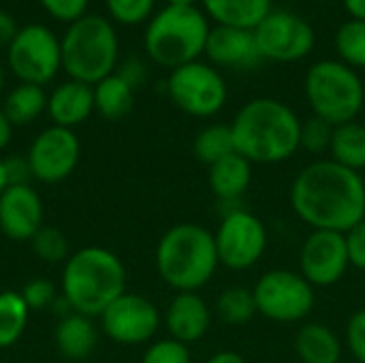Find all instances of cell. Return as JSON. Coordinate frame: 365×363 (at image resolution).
I'll use <instances>...</instances> for the list:
<instances>
[{
    "instance_id": "cell-3",
    "label": "cell",
    "mask_w": 365,
    "mask_h": 363,
    "mask_svg": "<svg viewBox=\"0 0 365 363\" xmlns=\"http://www.w3.org/2000/svg\"><path fill=\"white\" fill-rule=\"evenodd\" d=\"M126 293L122 259L101 246H86L64 261L60 295L71 312L96 319Z\"/></svg>"
},
{
    "instance_id": "cell-11",
    "label": "cell",
    "mask_w": 365,
    "mask_h": 363,
    "mask_svg": "<svg viewBox=\"0 0 365 363\" xmlns=\"http://www.w3.org/2000/svg\"><path fill=\"white\" fill-rule=\"evenodd\" d=\"M214 242L220 265L233 272H244L263 259L269 237L265 223L257 214L235 208L222 216Z\"/></svg>"
},
{
    "instance_id": "cell-5",
    "label": "cell",
    "mask_w": 365,
    "mask_h": 363,
    "mask_svg": "<svg viewBox=\"0 0 365 363\" xmlns=\"http://www.w3.org/2000/svg\"><path fill=\"white\" fill-rule=\"evenodd\" d=\"M62 71L68 79L96 86L120 64V39L111 19L88 13L66 26L60 36Z\"/></svg>"
},
{
    "instance_id": "cell-26",
    "label": "cell",
    "mask_w": 365,
    "mask_h": 363,
    "mask_svg": "<svg viewBox=\"0 0 365 363\" xmlns=\"http://www.w3.org/2000/svg\"><path fill=\"white\" fill-rule=\"evenodd\" d=\"M94 88V111L105 120H122L130 113L135 105V90L118 75H109Z\"/></svg>"
},
{
    "instance_id": "cell-17",
    "label": "cell",
    "mask_w": 365,
    "mask_h": 363,
    "mask_svg": "<svg viewBox=\"0 0 365 363\" xmlns=\"http://www.w3.org/2000/svg\"><path fill=\"white\" fill-rule=\"evenodd\" d=\"M212 319V308L199 293H175L165 310V327L169 338L188 347L207 336Z\"/></svg>"
},
{
    "instance_id": "cell-39",
    "label": "cell",
    "mask_w": 365,
    "mask_h": 363,
    "mask_svg": "<svg viewBox=\"0 0 365 363\" xmlns=\"http://www.w3.org/2000/svg\"><path fill=\"white\" fill-rule=\"evenodd\" d=\"M115 73H118L133 90H137L139 86H143V81L148 79V68H145L143 60H139V58H128V60L120 62L118 68H115Z\"/></svg>"
},
{
    "instance_id": "cell-2",
    "label": "cell",
    "mask_w": 365,
    "mask_h": 363,
    "mask_svg": "<svg viewBox=\"0 0 365 363\" xmlns=\"http://www.w3.org/2000/svg\"><path fill=\"white\" fill-rule=\"evenodd\" d=\"M302 120L282 101L259 96L248 101L233 118L235 152L252 165H278L299 150Z\"/></svg>"
},
{
    "instance_id": "cell-4",
    "label": "cell",
    "mask_w": 365,
    "mask_h": 363,
    "mask_svg": "<svg viewBox=\"0 0 365 363\" xmlns=\"http://www.w3.org/2000/svg\"><path fill=\"white\" fill-rule=\"evenodd\" d=\"M220 267L214 233L197 223L169 227L156 246V272L178 293H197Z\"/></svg>"
},
{
    "instance_id": "cell-18",
    "label": "cell",
    "mask_w": 365,
    "mask_h": 363,
    "mask_svg": "<svg viewBox=\"0 0 365 363\" xmlns=\"http://www.w3.org/2000/svg\"><path fill=\"white\" fill-rule=\"evenodd\" d=\"M205 56L216 68H250L263 60L257 49L255 32L229 26H214L210 30Z\"/></svg>"
},
{
    "instance_id": "cell-32",
    "label": "cell",
    "mask_w": 365,
    "mask_h": 363,
    "mask_svg": "<svg viewBox=\"0 0 365 363\" xmlns=\"http://www.w3.org/2000/svg\"><path fill=\"white\" fill-rule=\"evenodd\" d=\"M156 0H105L111 21L122 26H139L154 15Z\"/></svg>"
},
{
    "instance_id": "cell-20",
    "label": "cell",
    "mask_w": 365,
    "mask_h": 363,
    "mask_svg": "<svg viewBox=\"0 0 365 363\" xmlns=\"http://www.w3.org/2000/svg\"><path fill=\"white\" fill-rule=\"evenodd\" d=\"M252 167L255 165L248 158L233 152L207 167V184L220 201L233 203L248 193L252 184Z\"/></svg>"
},
{
    "instance_id": "cell-31",
    "label": "cell",
    "mask_w": 365,
    "mask_h": 363,
    "mask_svg": "<svg viewBox=\"0 0 365 363\" xmlns=\"http://www.w3.org/2000/svg\"><path fill=\"white\" fill-rule=\"evenodd\" d=\"M34 255L45 261V263H62L71 257V248H68V240L66 235L56 229V227H47L43 225L38 229V233L30 240Z\"/></svg>"
},
{
    "instance_id": "cell-16",
    "label": "cell",
    "mask_w": 365,
    "mask_h": 363,
    "mask_svg": "<svg viewBox=\"0 0 365 363\" xmlns=\"http://www.w3.org/2000/svg\"><path fill=\"white\" fill-rule=\"evenodd\" d=\"M43 201L30 184H11L0 195V231L13 242H30L43 227Z\"/></svg>"
},
{
    "instance_id": "cell-46",
    "label": "cell",
    "mask_w": 365,
    "mask_h": 363,
    "mask_svg": "<svg viewBox=\"0 0 365 363\" xmlns=\"http://www.w3.org/2000/svg\"><path fill=\"white\" fill-rule=\"evenodd\" d=\"M197 2L201 0H167L169 6H197Z\"/></svg>"
},
{
    "instance_id": "cell-12",
    "label": "cell",
    "mask_w": 365,
    "mask_h": 363,
    "mask_svg": "<svg viewBox=\"0 0 365 363\" xmlns=\"http://www.w3.org/2000/svg\"><path fill=\"white\" fill-rule=\"evenodd\" d=\"M252 32L261 58L272 62H297L306 58L317 43L312 26L289 11H272Z\"/></svg>"
},
{
    "instance_id": "cell-7",
    "label": "cell",
    "mask_w": 365,
    "mask_h": 363,
    "mask_svg": "<svg viewBox=\"0 0 365 363\" xmlns=\"http://www.w3.org/2000/svg\"><path fill=\"white\" fill-rule=\"evenodd\" d=\"M304 92L314 116L340 126L357 120L365 107V86L355 68L338 60L314 62L304 79Z\"/></svg>"
},
{
    "instance_id": "cell-9",
    "label": "cell",
    "mask_w": 365,
    "mask_h": 363,
    "mask_svg": "<svg viewBox=\"0 0 365 363\" xmlns=\"http://www.w3.org/2000/svg\"><path fill=\"white\" fill-rule=\"evenodd\" d=\"M257 312L274 323H302L317 304L314 287L293 270H269L252 287Z\"/></svg>"
},
{
    "instance_id": "cell-47",
    "label": "cell",
    "mask_w": 365,
    "mask_h": 363,
    "mask_svg": "<svg viewBox=\"0 0 365 363\" xmlns=\"http://www.w3.org/2000/svg\"><path fill=\"white\" fill-rule=\"evenodd\" d=\"M4 83H6V64L0 60V92L4 90Z\"/></svg>"
},
{
    "instance_id": "cell-37",
    "label": "cell",
    "mask_w": 365,
    "mask_h": 363,
    "mask_svg": "<svg viewBox=\"0 0 365 363\" xmlns=\"http://www.w3.org/2000/svg\"><path fill=\"white\" fill-rule=\"evenodd\" d=\"M344 347L357 363H365V308L353 312L344 329Z\"/></svg>"
},
{
    "instance_id": "cell-41",
    "label": "cell",
    "mask_w": 365,
    "mask_h": 363,
    "mask_svg": "<svg viewBox=\"0 0 365 363\" xmlns=\"http://www.w3.org/2000/svg\"><path fill=\"white\" fill-rule=\"evenodd\" d=\"M15 32H17L15 19L6 11L0 9V49H6V45L11 43V39L15 36Z\"/></svg>"
},
{
    "instance_id": "cell-33",
    "label": "cell",
    "mask_w": 365,
    "mask_h": 363,
    "mask_svg": "<svg viewBox=\"0 0 365 363\" xmlns=\"http://www.w3.org/2000/svg\"><path fill=\"white\" fill-rule=\"evenodd\" d=\"M334 137V126L317 116L302 122L299 131V150H306L310 154H325L329 152Z\"/></svg>"
},
{
    "instance_id": "cell-23",
    "label": "cell",
    "mask_w": 365,
    "mask_h": 363,
    "mask_svg": "<svg viewBox=\"0 0 365 363\" xmlns=\"http://www.w3.org/2000/svg\"><path fill=\"white\" fill-rule=\"evenodd\" d=\"M201 6L216 26L242 30H255L272 13V0H201Z\"/></svg>"
},
{
    "instance_id": "cell-10",
    "label": "cell",
    "mask_w": 365,
    "mask_h": 363,
    "mask_svg": "<svg viewBox=\"0 0 365 363\" xmlns=\"http://www.w3.org/2000/svg\"><path fill=\"white\" fill-rule=\"evenodd\" d=\"M167 94L184 113L192 118H212L227 105L229 86L216 66L195 60L169 73Z\"/></svg>"
},
{
    "instance_id": "cell-25",
    "label": "cell",
    "mask_w": 365,
    "mask_h": 363,
    "mask_svg": "<svg viewBox=\"0 0 365 363\" xmlns=\"http://www.w3.org/2000/svg\"><path fill=\"white\" fill-rule=\"evenodd\" d=\"M329 158L346 169L361 173L365 169V124L353 120L334 126Z\"/></svg>"
},
{
    "instance_id": "cell-19",
    "label": "cell",
    "mask_w": 365,
    "mask_h": 363,
    "mask_svg": "<svg viewBox=\"0 0 365 363\" xmlns=\"http://www.w3.org/2000/svg\"><path fill=\"white\" fill-rule=\"evenodd\" d=\"M94 111V88L75 79H66L47 96V113L56 126L75 128Z\"/></svg>"
},
{
    "instance_id": "cell-44",
    "label": "cell",
    "mask_w": 365,
    "mask_h": 363,
    "mask_svg": "<svg viewBox=\"0 0 365 363\" xmlns=\"http://www.w3.org/2000/svg\"><path fill=\"white\" fill-rule=\"evenodd\" d=\"M344 6H346L351 19L365 21V0H344Z\"/></svg>"
},
{
    "instance_id": "cell-34",
    "label": "cell",
    "mask_w": 365,
    "mask_h": 363,
    "mask_svg": "<svg viewBox=\"0 0 365 363\" xmlns=\"http://www.w3.org/2000/svg\"><path fill=\"white\" fill-rule=\"evenodd\" d=\"M141 363H192V355L188 344H182L173 338H163L145 349Z\"/></svg>"
},
{
    "instance_id": "cell-42",
    "label": "cell",
    "mask_w": 365,
    "mask_h": 363,
    "mask_svg": "<svg viewBox=\"0 0 365 363\" xmlns=\"http://www.w3.org/2000/svg\"><path fill=\"white\" fill-rule=\"evenodd\" d=\"M11 137H13V124L9 122V118L0 105V152L11 143Z\"/></svg>"
},
{
    "instance_id": "cell-27",
    "label": "cell",
    "mask_w": 365,
    "mask_h": 363,
    "mask_svg": "<svg viewBox=\"0 0 365 363\" xmlns=\"http://www.w3.org/2000/svg\"><path fill=\"white\" fill-rule=\"evenodd\" d=\"M214 312L220 319V323L229 327H240V325L250 323L259 315L252 289H246V287L225 289L216 300Z\"/></svg>"
},
{
    "instance_id": "cell-1",
    "label": "cell",
    "mask_w": 365,
    "mask_h": 363,
    "mask_svg": "<svg viewBox=\"0 0 365 363\" xmlns=\"http://www.w3.org/2000/svg\"><path fill=\"white\" fill-rule=\"evenodd\" d=\"M289 201L312 231L346 233L365 220V180L331 158H319L295 175Z\"/></svg>"
},
{
    "instance_id": "cell-28",
    "label": "cell",
    "mask_w": 365,
    "mask_h": 363,
    "mask_svg": "<svg viewBox=\"0 0 365 363\" xmlns=\"http://www.w3.org/2000/svg\"><path fill=\"white\" fill-rule=\"evenodd\" d=\"M30 308L26 306L21 293L2 291L0 293V349H11L19 342L26 332Z\"/></svg>"
},
{
    "instance_id": "cell-45",
    "label": "cell",
    "mask_w": 365,
    "mask_h": 363,
    "mask_svg": "<svg viewBox=\"0 0 365 363\" xmlns=\"http://www.w3.org/2000/svg\"><path fill=\"white\" fill-rule=\"evenodd\" d=\"M9 186V180H6V169H4V158H0V195L4 193V188Z\"/></svg>"
},
{
    "instance_id": "cell-24",
    "label": "cell",
    "mask_w": 365,
    "mask_h": 363,
    "mask_svg": "<svg viewBox=\"0 0 365 363\" xmlns=\"http://www.w3.org/2000/svg\"><path fill=\"white\" fill-rule=\"evenodd\" d=\"M47 92L34 83H17L4 96L2 109L13 126H26L47 111Z\"/></svg>"
},
{
    "instance_id": "cell-21",
    "label": "cell",
    "mask_w": 365,
    "mask_h": 363,
    "mask_svg": "<svg viewBox=\"0 0 365 363\" xmlns=\"http://www.w3.org/2000/svg\"><path fill=\"white\" fill-rule=\"evenodd\" d=\"M53 340L58 353L64 359L86 362L98 344V329L90 317L66 312L56 327Z\"/></svg>"
},
{
    "instance_id": "cell-48",
    "label": "cell",
    "mask_w": 365,
    "mask_h": 363,
    "mask_svg": "<svg viewBox=\"0 0 365 363\" xmlns=\"http://www.w3.org/2000/svg\"><path fill=\"white\" fill-rule=\"evenodd\" d=\"M340 363H346V362H340Z\"/></svg>"
},
{
    "instance_id": "cell-30",
    "label": "cell",
    "mask_w": 365,
    "mask_h": 363,
    "mask_svg": "<svg viewBox=\"0 0 365 363\" xmlns=\"http://www.w3.org/2000/svg\"><path fill=\"white\" fill-rule=\"evenodd\" d=\"M336 49L340 62L351 68H365V21H344L336 32Z\"/></svg>"
},
{
    "instance_id": "cell-35",
    "label": "cell",
    "mask_w": 365,
    "mask_h": 363,
    "mask_svg": "<svg viewBox=\"0 0 365 363\" xmlns=\"http://www.w3.org/2000/svg\"><path fill=\"white\" fill-rule=\"evenodd\" d=\"M19 293H21L26 306L30 308V312L32 310H45V308L53 306L56 300H58L56 285L49 282V280H45V278H36V280L26 282Z\"/></svg>"
},
{
    "instance_id": "cell-38",
    "label": "cell",
    "mask_w": 365,
    "mask_h": 363,
    "mask_svg": "<svg viewBox=\"0 0 365 363\" xmlns=\"http://www.w3.org/2000/svg\"><path fill=\"white\" fill-rule=\"evenodd\" d=\"M346 240V250H349V261L351 267H357L365 272V220L355 225L344 233Z\"/></svg>"
},
{
    "instance_id": "cell-14",
    "label": "cell",
    "mask_w": 365,
    "mask_h": 363,
    "mask_svg": "<svg viewBox=\"0 0 365 363\" xmlns=\"http://www.w3.org/2000/svg\"><path fill=\"white\" fill-rule=\"evenodd\" d=\"M98 319L105 336L124 347L150 342L163 321L160 310L152 300L128 291L120 295Z\"/></svg>"
},
{
    "instance_id": "cell-40",
    "label": "cell",
    "mask_w": 365,
    "mask_h": 363,
    "mask_svg": "<svg viewBox=\"0 0 365 363\" xmlns=\"http://www.w3.org/2000/svg\"><path fill=\"white\" fill-rule=\"evenodd\" d=\"M4 169H6L9 186L11 184H28V180L32 178L26 158H4Z\"/></svg>"
},
{
    "instance_id": "cell-13",
    "label": "cell",
    "mask_w": 365,
    "mask_h": 363,
    "mask_svg": "<svg viewBox=\"0 0 365 363\" xmlns=\"http://www.w3.org/2000/svg\"><path fill=\"white\" fill-rule=\"evenodd\" d=\"M81 143L75 131L51 124L32 139L26 160L36 182L58 184L77 169Z\"/></svg>"
},
{
    "instance_id": "cell-15",
    "label": "cell",
    "mask_w": 365,
    "mask_h": 363,
    "mask_svg": "<svg viewBox=\"0 0 365 363\" xmlns=\"http://www.w3.org/2000/svg\"><path fill=\"white\" fill-rule=\"evenodd\" d=\"M351 267L344 233L314 229L302 244L299 274L317 287L338 285Z\"/></svg>"
},
{
    "instance_id": "cell-8",
    "label": "cell",
    "mask_w": 365,
    "mask_h": 363,
    "mask_svg": "<svg viewBox=\"0 0 365 363\" xmlns=\"http://www.w3.org/2000/svg\"><path fill=\"white\" fill-rule=\"evenodd\" d=\"M4 64L19 83L45 88L62 71V47L58 34L45 24H26L4 49Z\"/></svg>"
},
{
    "instance_id": "cell-36",
    "label": "cell",
    "mask_w": 365,
    "mask_h": 363,
    "mask_svg": "<svg viewBox=\"0 0 365 363\" xmlns=\"http://www.w3.org/2000/svg\"><path fill=\"white\" fill-rule=\"evenodd\" d=\"M38 4L47 11L49 17L68 26L88 15L90 0H38Z\"/></svg>"
},
{
    "instance_id": "cell-22",
    "label": "cell",
    "mask_w": 365,
    "mask_h": 363,
    "mask_svg": "<svg viewBox=\"0 0 365 363\" xmlns=\"http://www.w3.org/2000/svg\"><path fill=\"white\" fill-rule=\"evenodd\" d=\"M293 349L302 363H340L344 342L325 323H304L295 338Z\"/></svg>"
},
{
    "instance_id": "cell-43",
    "label": "cell",
    "mask_w": 365,
    "mask_h": 363,
    "mask_svg": "<svg viewBox=\"0 0 365 363\" xmlns=\"http://www.w3.org/2000/svg\"><path fill=\"white\" fill-rule=\"evenodd\" d=\"M205 363H246V359L237 351H218Z\"/></svg>"
},
{
    "instance_id": "cell-29",
    "label": "cell",
    "mask_w": 365,
    "mask_h": 363,
    "mask_svg": "<svg viewBox=\"0 0 365 363\" xmlns=\"http://www.w3.org/2000/svg\"><path fill=\"white\" fill-rule=\"evenodd\" d=\"M192 152H195V158L207 167L233 154L235 141H233L231 124H210L201 128L192 141Z\"/></svg>"
},
{
    "instance_id": "cell-6",
    "label": "cell",
    "mask_w": 365,
    "mask_h": 363,
    "mask_svg": "<svg viewBox=\"0 0 365 363\" xmlns=\"http://www.w3.org/2000/svg\"><path fill=\"white\" fill-rule=\"evenodd\" d=\"M210 19L199 6H165L156 11L143 32V47L152 62L169 71L205 53Z\"/></svg>"
}]
</instances>
